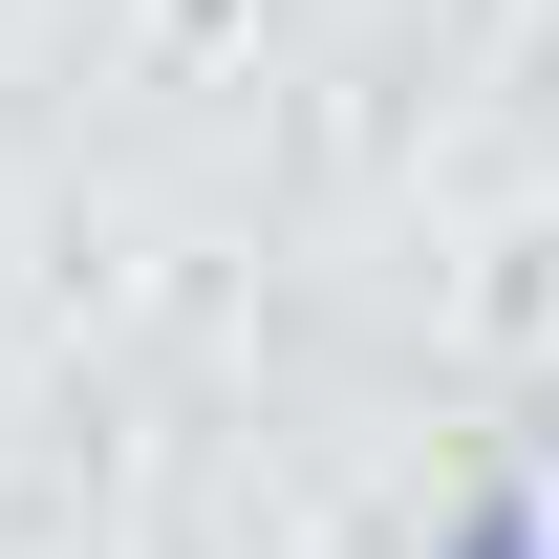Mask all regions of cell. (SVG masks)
Here are the masks:
<instances>
[{
    "label": "cell",
    "instance_id": "cell-1",
    "mask_svg": "<svg viewBox=\"0 0 559 559\" xmlns=\"http://www.w3.org/2000/svg\"><path fill=\"white\" fill-rule=\"evenodd\" d=\"M452 559H538V516H474V538H452Z\"/></svg>",
    "mask_w": 559,
    "mask_h": 559
}]
</instances>
